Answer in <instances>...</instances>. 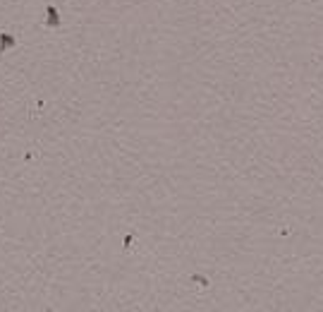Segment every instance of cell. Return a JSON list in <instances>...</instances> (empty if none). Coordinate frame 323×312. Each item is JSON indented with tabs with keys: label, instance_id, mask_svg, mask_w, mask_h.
<instances>
[{
	"label": "cell",
	"instance_id": "1",
	"mask_svg": "<svg viewBox=\"0 0 323 312\" xmlns=\"http://www.w3.org/2000/svg\"><path fill=\"white\" fill-rule=\"evenodd\" d=\"M46 15H48V17H46V27H48V29H58L60 27L58 8H55V5H48V8H46Z\"/></svg>",
	"mask_w": 323,
	"mask_h": 312
},
{
	"label": "cell",
	"instance_id": "2",
	"mask_svg": "<svg viewBox=\"0 0 323 312\" xmlns=\"http://www.w3.org/2000/svg\"><path fill=\"white\" fill-rule=\"evenodd\" d=\"M17 46V39L12 36L10 31H3L0 34V53H8V50H12Z\"/></svg>",
	"mask_w": 323,
	"mask_h": 312
}]
</instances>
